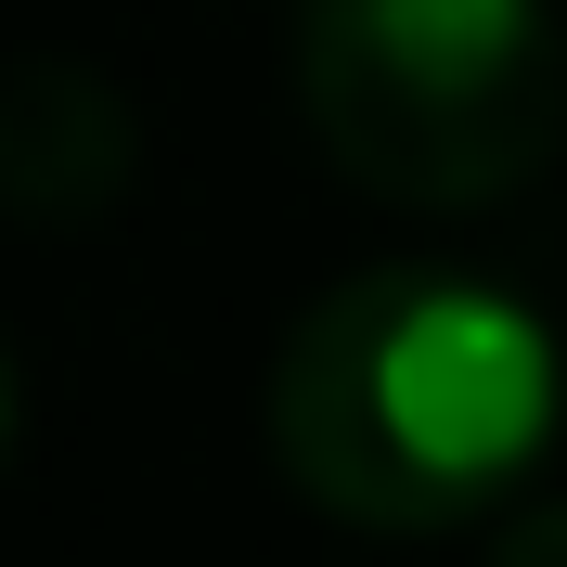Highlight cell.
<instances>
[{"mask_svg":"<svg viewBox=\"0 0 567 567\" xmlns=\"http://www.w3.org/2000/svg\"><path fill=\"white\" fill-rule=\"evenodd\" d=\"M13 425H27V374H13V349H0V452H13Z\"/></svg>","mask_w":567,"mask_h":567,"instance_id":"4","label":"cell"},{"mask_svg":"<svg viewBox=\"0 0 567 567\" xmlns=\"http://www.w3.org/2000/svg\"><path fill=\"white\" fill-rule=\"evenodd\" d=\"M310 142L388 207H503L567 142L555 0H297Z\"/></svg>","mask_w":567,"mask_h":567,"instance_id":"2","label":"cell"},{"mask_svg":"<svg viewBox=\"0 0 567 567\" xmlns=\"http://www.w3.org/2000/svg\"><path fill=\"white\" fill-rule=\"evenodd\" d=\"M567 361L529 297L491 271H439V258H374L336 297L297 310L271 361V452L284 477L349 516V529H477L516 516L529 464L555 452Z\"/></svg>","mask_w":567,"mask_h":567,"instance_id":"1","label":"cell"},{"mask_svg":"<svg viewBox=\"0 0 567 567\" xmlns=\"http://www.w3.org/2000/svg\"><path fill=\"white\" fill-rule=\"evenodd\" d=\"M491 567H567V503H516L491 542Z\"/></svg>","mask_w":567,"mask_h":567,"instance_id":"3","label":"cell"}]
</instances>
